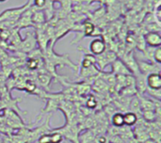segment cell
I'll return each instance as SVG.
<instances>
[{
	"mask_svg": "<svg viewBox=\"0 0 161 143\" xmlns=\"http://www.w3.org/2000/svg\"><path fill=\"white\" fill-rule=\"evenodd\" d=\"M137 61H138L140 73L144 74V75H148V74H153V73H159L160 72L159 64H157V63L149 61V60L137 59Z\"/></svg>",
	"mask_w": 161,
	"mask_h": 143,
	"instance_id": "6",
	"label": "cell"
},
{
	"mask_svg": "<svg viewBox=\"0 0 161 143\" xmlns=\"http://www.w3.org/2000/svg\"><path fill=\"white\" fill-rule=\"evenodd\" d=\"M6 1H8V0H0V3H4V2H6Z\"/></svg>",
	"mask_w": 161,
	"mask_h": 143,
	"instance_id": "32",
	"label": "cell"
},
{
	"mask_svg": "<svg viewBox=\"0 0 161 143\" xmlns=\"http://www.w3.org/2000/svg\"><path fill=\"white\" fill-rule=\"evenodd\" d=\"M53 132L50 133V140L51 143H61L63 141V136L58 132V131H55V130H52Z\"/></svg>",
	"mask_w": 161,
	"mask_h": 143,
	"instance_id": "21",
	"label": "cell"
},
{
	"mask_svg": "<svg viewBox=\"0 0 161 143\" xmlns=\"http://www.w3.org/2000/svg\"><path fill=\"white\" fill-rule=\"evenodd\" d=\"M94 138L95 135L91 132V131H87L84 134H82L80 136V139H78V142L79 143H94Z\"/></svg>",
	"mask_w": 161,
	"mask_h": 143,
	"instance_id": "20",
	"label": "cell"
},
{
	"mask_svg": "<svg viewBox=\"0 0 161 143\" xmlns=\"http://www.w3.org/2000/svg\"><path fill=\"white\" fill-rule=\"evenodd\" d=\"M35 44H36V37L34 36V33H30L28 32L27 35L25 36V39L24 41H21L20 43V48L23 49L24 52H27L30 53L33 50H35Z\"/></svg>",
	"mask_w": 161,
	"mask_h": 143,
	"instance_id": "10",
	"label": "cell"
},
{
	"mask_svg": "<svg viewBox=\"0 0 161 143\" xmlns=\"http://www.w3.org/2000/svg\"><path fill=\"white\" fill-rule=\"evenodd\" d=\"M27 67L30 70H36L39 67V59L33 58H29V59L27 60Z\"/></svg>",
	"mask_w": 161,
	"mask_h": 143,
	"instance_id": "27",
	"label": "cell"
},
{
	"mask_svg": "<svg viewBox=\"0 0 161 143\" xmlns=\"http://www.w3.org/2000/svg\"><path fill=\"white\" fill-rule=\"evenodd\" d=\"M36 89H37V87H36V85L33 82H30V81L26 82V84H25V91L27 92H29V93L30 92H34L36 91Z\"/></svg>",
	"mask_w": 161,
	"mask_h": 143,
	"instance_id": "29",
	"label": "cell"
},
{
	"mask_svg": "<svg viewBox=\"0 0 161 143\" xmlns=\"http://www.w3.org/2000/svg\"><path fill=\"white\" fill-rule=\"evenodd\" d=\"M10 31L8 29H2L0 28V40L2 41H8L10 37Z\"/></svg>",
	"mask_w": 161,
	"mask_h": 143,
	"instance_id": "28",
	"label": "cell"
},
{
	"mask_svg": "<svg viewBox=\"0 0 161 143\" xmlns=\"http://www.w3.org/2000/svg\"><path fill=\"white\" fill-rule=\"evenodd\" d=\"M117 54L111 50L109 51H105L99 56H95L96 58V64L99 67V70H104L108 65H110L116 58H117Z\"/></svg>",
	"mask_w": 161,
	"mask_h": 143,
	"instance_id": "4",
	"label": "cell"
},
{
	"mask_svg": "<svg viewBox=\"0 0 161 143\" xmlns=\"http://www.w3.org/2000/svg\"><path fill=\"white\" fill-rule=\"evenodd\" d=\"M138 120H139V117L131 111H127V112L124 113L125 126H128V127L134 126L138 123Z\"/></svg>",
	"mask_w": 161,
	"mask_h": 143,
	"instance_id": "15",
	"label": "cell"
},
{
	"mask_svg": "<svg viewBox=\"0 0 161 143\" xmlns=\"http://www.w3.org/2000/svg\"><path fill=\"white\" fill-rule=\"evenodd\" d=\"M111 74L114 75H129L132 74L131 72L128 70L126 65L124 63V61L117 58L111 64Z\"/></svg>",
	"mask_w": 161,
	"mask_h": 143,
	"instance_id": "8",
	"label": "cell"
},
{
	"mask_svg": "<svg viewBox=\"0 0 161 143\" xmlns=\"http://www.w3.org/2000/svg\"><path fill=\"white\" fill-rule=\"evenodd\" d=\"M79 72V78H83V79H89L92 76L97 75L101 71L95 66H92L90 68H86V69H78Z\"/></svg>",
	"mask_w": 161,
	"mask_h": 143,
	"instance_id": "14",
	"label": "cell"
},
{
	"mask_svg": "<svg viewBox=\"0 0 161 143\" xmlns=\"http://www.w3.org/2000/svg\"><path fill=\"white\" fill-rule=\"evenodd\" d=\"M32 6V0H28L25 4L20 7L7 8L0 13V22L7 21V20H15L17 21L19 17L30 7Z\"/></svg>",
	"mask_w": 161,
	"mask_h": 143,
	"instance_id": "2",
	"label": "cell"
},
{
	"mask_svg": "<svg viewBox=\"0 0 161 143\" xmlns=\"http://www.w3.org/2000/svg\"><path fill=\"white\" fill-rule=\"evenodd\" d=\"M129 109L131 112L135 113L138 117L139 115L142 116V108H141V104H140V100H139V97L137 95L133 96V98H131L130 100V103H129Z\"/></svg>",
	"mask_w": 161,
	"mask_h": 143,
	"instance_id": "16",
	"label": "cell"
},
{
	"mask_svg": "<svg viewBox=\"0 0 161 143\" xmlns=\"http://www.w3.org/2000/svg\"><path fill=\"white\" fill-rule=\"evenodd\" d=\"M146 92L154 98V100H158V101H160L161 99V90H150V89H147L146 90Z\"/></svg>",
	"mask_w": 161,
	"mask_h": 143,
	"instance_id": "24",
	"label": "cell"
},
{
	"mask_svg": "<svg viewBox=\"0 0 161 143\" xmlns=\"http://www.w3.org/2000/svg\"><path fill=\"white\" fill-rule=\"evenodd\" d=\"M53 45H49L46 50L42 53L43 57L42 59L44 61V64L46 66V69L48 72H50V74H52L53 75H57L56 72V68L57 66H69L71 67L74 71L78 72V66H76L70 58H69V55L65 54V55H58L57 53L54 52L53 49Z\"/></svg>",
	"mask_w": 161,
	"mask_h": 143,
	"instance_id": "1",
	"label": "cell"
},
{
	"mask_svg": "<svg viewBox=\"0 0 161 143\" xmlns=\"http://www.w3.org/2000/svg\"><path fill=\"white\" fill-rule=\"evenodd\" d=\"M122 60L124 61V63L126 65V67L128 68V70L131 72V74L136 76L138 75L140 73V70H139V65H138V61H137V58L134 55L133 52H127L125 53L124 56H123V58Z\"/></svg>",
	"mask_w": 161,
	"mask_h": 143,
	"instance_id": "5",
	"label": "cell"
},
{
	"mask_svg": "<svg viewBox=\"0 0 161 143\" xmlns=\"http://www.w3.org/2000/svg\"><path fill=\"white\" fill-rule=\"evenodd\" d=\"M143 38H144L146 45L150 47L156 48V47H159L161 45V36L159 32L149 31L143 36Z\"/></svg>",
	"mask_w": 161,
	"mask_h": 143,
	"instance_id": "9",
	"label": "cell"
},
{
	"mask_svg": "<svg viewBox=\"0 0 161 143\" xmlns=\"http://www.w3.org/2000/svg\"><path fill=\"white\" fill-rule=\"evenodd\" d=\"M108 138L104 135H98L94 138V143H108Z\"/></svg>",
	"mask_w": 161,
	"mask_h": 143,
	"instance_id": "30",
	"label": "cell"
},
{
	"mask_svg": "<svg viewBox=\"0 0 161 143\" xmlns=\"http://www.w3.org/2000/svg\"><path fill=\"white\" fill-rule=\"evenodd\" d=\"M153 59L154 62H156L157 64H160L161 63V47H156L154 50V55H153Z\"/></svg>",
	"mask_w": 161,
	"mask_h": 143,
	"instance_id": "26",
	"label": "cell"
},
{
	"mask_svg": "<svg viewBox=\"0 0 161 143\" xmlns=\"http://www.w3.org/2000/svg\"><path fill=\"white\" fill-rule=\"evenodd\" d=\"M147 89L150 90H161L160 73H153L146 75Z\"/></svg>",
	"mask_w": 161,
	"mask_h": 143,
	"instance_id": "11",
	"label": "cell"
},
{
	"mask_svg": "<svg viewBox=\"0 0 161 143\" xmlns=\"http://www.w3.org/2000/svg\"><path fill=\"white\" fill-rule=\"evenodd\" d=\"M47 18L45 15V12L43 9H33L32 15H31V21L33 24V26H41L43 25L46 22Z\"/></svg>",
	"mask_w": 161,
	"mask_h": 143,
	"instance_id": "12",
	"label": "cell"
},
{
	"mask_svg": "<svg viewBox=\"0 0 161 143\" xmlns=\"http://www.w3.org/2000/svg\"><path fill=\"white\" fill-rule=\"evenodd\" d=\"M48 4V0H32V6L36 9H43Z\"/></svg>",
	"mask_w": 161,
	"mask_h": 143,
	"instance_id": "23",
	"label": "cell"
},
{
	"mask_svg": "<svg viewBox=\"0 0 161 143\" xmlns=\"http://www.w3.org/2000/svg\"><path fill=\"white\" fill-rule=\"evenodd\" d=\"M38 81L40 83V85L42 86V88L43 89H48L51 81H52V77L50 76V74H41L38 76Z\"/></svg>",
	"mask_w": 161,
	"mask_h": 143,
	"instance_id": "18",
	"label": "cell"
},
{
	"mask_svg": "<svg viewBox=\"0 0 161 143\" xmlns=\"http://www.w3.org/2000/svg\"><path fill=\"white\" fill-rule=\"evenodd\" d=\"M79 1H80L82 4H84V5H90L92 2H95V1H100V2L102 1V2H103L104 0H79Z\"/></svg>",
	"mask_w": 161,
	"mask_h": 143,
	"instance_id": "31",
	"label": "cell"
},
{
	"mask_svg": "<svg viewBox=\"0 0 161 143\" xmlns=\"http://www.w3.org/2000/svg\"><path fill=\"white\" fill-rule=\"evenodd\" d=\"M107 50V42L106 41L99 37L93 39L89 46V52L93 56H99Z\"/></svg>",
	"mask_w": 161,
	"mask_h": 143,
	"instance_id": "7",
	"label": "cell"
},
{
	"mask_svg": "<svg viewBox=\"0 0 161 143\" xmlns=\"http://www.w3.org/2000/svg\"><path fill=\"white\" fill-rule=\"evenodd\" d=\"M111 124L114 127L117 128H121L123 126H125V123H124V113L123 112H114L111 115Z\"/></svg>",
	"mask_w": 161,
	"mask_h": 143,
	"instance_id": "17",
	"label": "cell"
},
{
	"mask_svg": "<svg viewBox=\"0 0 161 143\" xmlns=\"http://www.w3.org/2000/svg\"><path fill=\"white\" fill-rule=\"evenodd\" d=\"M135 88L137 90V95H144L146 93V75L139 74L135 76Z\"/></svg>",
	"mask_w": 161,
	"mask_h": 143,
	"instance_id": "13",
	"label": "cell"
},
{
	"mask_svg": "<svg viewBox=\"0 0 161 143\" xmlns=\"http://www.w3.org/2000/svg\"><path fill=\"white\" fill-rule=\"evenodd\" d=\"M96 106H97V100L95 99V97L92 95H89L86 100V107L90 109H93L95 108Z\"/></svg>",
	"mask_w": 161,
	"mask_h": 143,
	"instance_id": "22",
	"label": "cell"
},
{
	"mask_svg": "<svg viewBox=\"0 0 161 143\" xmlns=\"http://www.w3.org/2000/svg\"><path fill=\"white\" fill-rule=\"evenodd\" d=\"M52 130L59 132L63 136V139H66L67 140L71 141L72 143H79L78 142L79 129L74 124H66L63 127H59V128L52 129Z\"/></svg>",
	"mask_w": 161,
	"mask_h": 143,
	"instance_id": "3",
	"label": "cell"
},
{
	"mask_svg": "<svg viewBox=\"0 0 161 143\" xmlns=\"http://www.w3.org/2000/svg\"><path fill=\"white\" fill-rule=\"evenodd\" d=\"M36 143H51L50 140V133H42L37 138V142Z\"/></svg>",
	"mask_w": 161,
	"mask_h": 143,
	"instance_id": "25",
	"label": "cell"
},
{
	"mask_svg": "<svg viewBox=\"0 0 161 143\" xmlns=\"http://www.w3.org/2000/svg\"><path fill=\"white\" fill-rule=\"evenodd\" d=\"M142 117L148 123H152V122H156V120L158 118H159L156 112V110H145L142 111Z\"/></svg>",
	"mask_w": 161,
	"mask_h": 143,
	"instance_id": "19",
	"label": "cell"
}]
</instances>
